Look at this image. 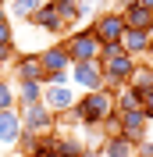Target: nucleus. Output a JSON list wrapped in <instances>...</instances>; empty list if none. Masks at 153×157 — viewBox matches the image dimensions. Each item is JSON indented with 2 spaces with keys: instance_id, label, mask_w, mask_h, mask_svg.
Here are the masks:
<instances>
[{
  "instance_id": "1",
  "label": "nucleus",
  "mask_w": 153,
  "mask_h": 157,
  "mask_svg": "<svg viewBox=\"0 0 153 157\" xmlns=\"http://www.w3.org/2000/svg\"><path fill=\"white\" fill-rule=\"evenodd\" d=\"M71 114H75L78 125H103L110 114H118V111H114V93H110V89H93V93H82V97L75 100Z\"/></svg>"
},
{
  "instance_id": "2",
  "label": "nucleus",
  "mask_w": 153,
  "mask_h": 157,
  "mask_svg": "<svg viewBox=\"0 0 153 157\" xmlns=\"http://www.w3.org/2000/svg\"><path fill=\"white\" fill-rule=\"evenodd\" d=\"M68 50V57H71V64H78V61H100V39H96L93 25H86V29L71 32L68 39H61Z\"/></svg>"
},
{
  "instance_id": "3",
  "label": "nucleus",
  "mask_w": 153,
  "mask_h": 157,
  "mask_svg": "<svg viewBox=\"0 0 153 157\" xmlns=\"http://www.w3.org/2000/svg\"><path fill=\"white\" fill-rule=\"evenodd\" d=\"M135 64H139V61H135L132 54H118V57H110L103 64V89L118 93L121 86H128L132 75H135Z\"/></svg>"
},
{
  "instance_id": "4",
  "label": "nucleus",
  "mask_w": 153,
  "mask_h": 157,
  "mask_svg": "<svg viewBox=\"0 0 153 157\" xmlns=\"http://www.w3.org/2000/svg\"><path fill=\"white\" fill-rule=\"evenodd\" d=\"M57 125V114L47 107V104H32V107H21V132L25 136H47Z\"/></svg>"
},
{
  "instance_id": "5",
  "label": "nucleus",
  "mask_w": 153,
  "mask_h": 157,
  "mask_svg": "<svg viewBox=\"0 0 153 157\" xmlns=\"http://www.w3.org/2000/svg\"><path fill=\"white\" fill-rule=\"evenodd\" d=\"M71 86L82 89V93L103 89V64L100 61H78V64H71Z\"/></svg>"
},
{
  "instance_id": "6",
  "label": "nucleus",
  "mask_w": 153,
  "mask_h": 157,
  "mask_svg": "<svg viewBox=\"0 0 153 157\" xmlns=\"http://www.w3.org/2000/svg\"><path fill=\"white\" fill-rule=\"evenodd\" d=\"M93 32H96V39L100 43H121V36H125V14L121 11H100L96 14V21H93Z\"/></svg>"
},
{
  "instance_id": "7",
  "label": "nucleus",
  "mask_w": 153,
  "mask_h": 157,
  "mask_svg": "<svg viewBox=\"0 0 153 157\" xmlns=\"http://www.w3.org/2000/svg\"><path fill=\"white\" fill-rule=\"evenodd\" d=\"M75 100H78L75 86H54V82H47V86H43V104H47L57 118L68 114V111L75 107Z\"/></svg>"
},
{
  "instance_id": "8",
  "label": "nucleus",
  "mask_w": 153,
  "mask_h": 157,
  "mask_svg": "<svg viewBox=\"0 0 153 157\" xmlns=\"http://www.w3.org/2000/svg\"><path fill=\"white\" fill-rule=\"evenodd\" d=\"M118 118H121V136L139 147V143L146 139V125H150V118L143 114V107L139 111H125V114H118Z\"/></svg>"
},
{
  "instance_id": "9",
  "label": "nucleus",
  "mask_w": 153,
  "mask_h": 157,
  "mask_svg": "<svg viewBox=\"0 0 153 157\" xmlns=\"http://www.w3.org/2000/svg\"><path fill=\"white\" fill-rule=\"evenodd\" d=\"M14 78L18 82H47V68H43V61H39V54H21L18 61H14Z\"/></svg>"
},
{
  "instance_id": "10",
  "label": "nucleus",
  "mask_w": 153,
  "mask_h": 157,
  "mask_svg": "<svg viewBox=\"0 0 153 157\" xmlns=\"http://www.w3.org/2000/svg\"><path fill=\"white\" fill-rule=\"evenodd\" d=\"M121 47H125V54H132L135 61L139 57L146 61V54H150V47H153V32H146V29H125Z\"/></svg>"
},
{
  "instance_id": "11",
  "label": "nucleus",
  "mask_w": 153,
  "mask_h": 157,
  "mask_svg": "<svg viewBox=\"0 0 153 157\" xmlns=\"http://www.w3.org/2000/svg\"><path fill=\"white\" fill-rule=\"evenodd\" d=\"M21 139V111H0V147H18Z\"/></svg>"
},
{
  "instance_id": "12",
  "label": "nucleus",
  "mask_w": 153,
  "mask_h": 157,
  "mask_svg": "<svg viewBox=\"0 0 153 157\" xmlns=\"http://www.w3.org/2000/svg\"><path fill=\"white\" fill-rule=\"evenodd\" d=\"M32 25H39V29H43V32H50V36H61V32L68 29V25H64V18H61V14H57V7H54V0H50V4H43V7L36 11Z\"/></svg>"
},
{
  "instance_id": "13",
  "label": "nucleus",
  "mask_w": 153,
  "mask_h": 157,
  "mask_svg": "<svg viewBox=\"0 0 153 157\" xmlns=\"http://www.w3.org/2000/svg\"><path fill=\"white\" fill-rule=\"evenodd\" d=\"M39 61H43L47 71H71V57H68L64 43H50V47L39 54Z\"/></svg>"
},
{
  "instance_id": "14",
  "label": "nucleus",
  "mask_w": 153,
  "mask_h": 157,
  "mask_svg": "<svg viewBox=\"0 0 153 157\" xmlns=\"http://www.w3.org/2000/svg\"><path fill=\"white\" fill-rule=\"evenodd\" d=\"M125 29H146L153 32V11H146L143 4H132V7H125Z\"/></svg>"
},
{
  "instance_id": "15",
  "label": "nucleus",
  "mask_w": 153,
  "mask_h": 157,
  "mask_svg": "<svg viewBox=\"0 0 153 157\" xmlns=\"http://www.w3.org/2000/svg\"><path fill=\"white\" fill-rule=\"evenodd\" d=\"M14 93H18V111L32 107V104H43V82H14Z\"/></svg>"
},
{
  "instance_id": "16",
  "label": "nucleus",
  "mask_w": 153,
  "mask_h": 157,
  "mask_svg": "<svg viewBox=\"0 0 153 157\" xmlns=\"http://www.w3.org/2000/svg\"><path fill=\"white\" fill-rule=\"evenodd\" d=\"M139 107H143V93H139V89L121 86L114 93V111H118V114H125V111H139Z\"/></svg>"
},
{
  "instance_id": "17",
  "label": "nucleus",
  "mask_w": 153,
  "mask_h": 157,
  "mask_svg": "<svg viewBox=\"0 0 153 157\" xmlns=\"http://www.w3.org/2000/svg\"><path fill=\"white\" fill-rule=\"evenodd\" d=\"M100 150L103 157H135V143H128L125 136H107Z\"/></svg>"
},
{
  "instance_id": "18",
  "label": "nucleus",
  "mask_w": 153,
  "mask_h": 157,
  "mask_svg": "<svg viewBox=\"0 0 153 157\" xmlns=\"http://www.w3.org/2000/svg\"><path fill=\"white\" fill-rule=\"evenodd\" d=\"M47 0H11L7 4V14H18V18H25V21H32L36 18V11L43 7Z\"/></svg>"
},
{
  "instance_id": "19",
  "label": "nucleus",
  "mask_w": 153,
  "mask_h": 157,
  "mask_svg": "<svg viewBox=\"0 0 153 157\" xmlns=\"http://www.w3.org/2000/svg\"><path fill=\"white\" fill-rule=\"evenodd\" d=\"M132 89H139V93H150L153 89V64H135V75H132V82H128Z\"/></svg>"
},
{
  "instance_id": "20",
  "label": "nucleus",
  "mask_w": 153,
  "mask_h": 157,
  "mask_svg": "<svg viewBox=\"0 0 153 157\" xmlns=\"http://www.w3.org/2000/svg\"><path fill=\"white\" fill-rule=\"evenodd\" d=\"M54 7H57V14L64 18V25H68V29H71V25L82 18V14H78V0H54Z\"/></svg>"
},
{
  "instance_id": "21",
  "label": "nucleus",
  "mask_w": 153,
  "mask_h": 157,
  "mask_svg": "<svg viewBox=\"0 0 153 157\" xmlns=\"http://www.w3.org/2000/svg\"><path fill=\"white\" fill-rule=\"evenodd\" d=\"M18 107V93H14V82L0 78V111H14Z\"/></svg>"
},
{
  "instance_id": "22",
  "label": "nucleus",
  "mask_w": 153,
  "mask_h": 157,
  "mask_svg": "<svg viewBox=\"0 0 153 157\" xmlns=\"http://www.w3.org/2000/svg\"><path fill=\"white\" fill-rule=\"evenodd\" d=\"M57 150L64 157H78L82 150H86V143H78V139H68V136H57Z\"/></svg>"
},
{
  "instance_id": "23",
  "label": "nucleus",
  "mask_w": 153,
  "mask_h": 157,
  "mask_svg": "<svg viewBox=\"0 0 153 157\" xmlns=\"http://www.w3.org/2000/svg\"><path fill=\"white\" fill-rule=\"evenodd\" d=\"M0 43H14V29H11V18H0Z\"/></svg>"
},
{
  "instance_id": "24",
  "label": "nucleus",
  "mask_w": 153,
  "mask_h": 157,
  "mask_svg": "<svg viewBox=\"0 0 153 157\" xmlns=\"http://www.w3.org/2000/svg\"><path fill=\"white\" fill-rule=\"evenodd\" d=\"M143 114L153 121V89H150V93H143Z\"/></svg>"
},
{
  "instance_id": "25",
  "label": "nucleus",
  "mask_w": 153,
  "mask_h": 157,
  "mask_svg": "<svg viewBox=\"0 0 153 157\" xmlns=\"http://www.w3.org/2000/svg\"><path fill=\"white\" fill-rule=\"evenodd\" d=\"M14 57V43H0V64Z\"/></svg>"
},
{
  "instance_id": "26",
  "label": "nucleus",
  "mask_w": 153,
  "mask_h": 157,
  "mask_svg": "<svg viewBox=\"0 0 153 157\" xmlns=\"http://www.w3.org/2000/svg\"><path fill=\"white\" fill-rule=\"evenodd\" d=\"M78 157H103V150H93V147H86V150H82Z\"/></svg>"
},
{
  "instance_id": "27",
  "label": "nucleus",
  "mask_w": 153,
  "mask_h": 157,
  "mask_svg": "<svg viewBox=\"0 0 153 157\" xmlns=\"http://www.w3.org/2000/svg\"><path fill=\"white\" fill-rule=\"evenodd\" d=\"M135 0H114V11H125V7H132Z\"/></svg>"
},
{
  "instance_id": "28",
  "label": "nucleus",
  "mask_w": 153,
  "mask_h": 157,
  "mask_svg": "<svg viewBox=\"0 0 153 157\" xmlns=\"http://www.w3.org/2000/svg\"><path fill=\"white\" fill-rule=\"evenodd\" d=\"M135 4H143L146 11H153V0H135Z\"/></svg>"
},
{
  "instance_id": "29",
  "label": "nucleus",
  "mask_w": 153,
  "mask_h": 157,
  "mask_svg": "<svg viewBox=\"0 0 153 157\" xmlns=\"http://www.w3.org/2000/svg\"><path fill=\"white\" fill-rule=\"evenodd\" d=\"M47 157H64V154H61V150H57V147H54V150H50V154H47Z\"/></svg>"
},
{
  "instance_id": "30",
  "label": "nucleus",
  "mask_w": 153,
  "mask_h": 157,
  "mask_svg": "<svg viewBox=\"0 0 153 157\" xmlns=\"http://www.w3.org/2000/svg\"><path fill=\"white\" fill-rule=\"evenodd\" d=\"M0 18H7V7H4V0H0Z\"/></svg>"
},
{
  "instance_id": "31",
  "label": "nucleus",
  "mask_w": 153,
  "mask_h": 157,
  "mask_svg": "<svg viewBox=\"0 0 153 157\" xmlns=\"http://www.w3.org/2000/svg\"><path fill=\"white\" fill-rule=\"evenodd\" d=\"M0 71H4V64H0Z\"/></svg>"
},
{
  "instance_id": "32",
  "label": "nucleus",
  "mask_w": 153,
  "mask_h": 157,
  "mask_svg": "<svg viewBox=\"0 0 153 157\" xmlns=\"http://www.w3.org/2000/svg\"><path fill=\"white\" fill-rule=\"evenodd\" d=\"M7 4H11V0H7Z\"/></svg>"
}]
</instances>
